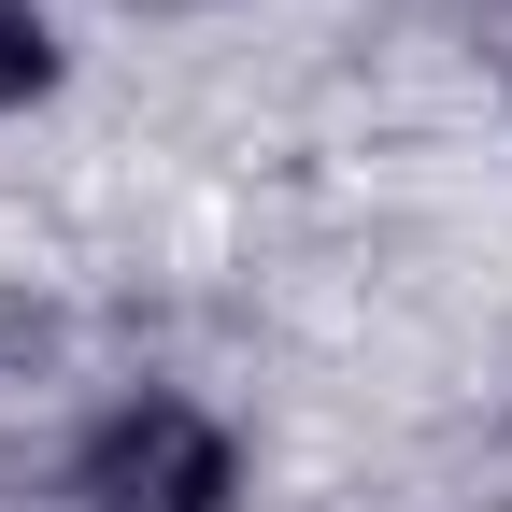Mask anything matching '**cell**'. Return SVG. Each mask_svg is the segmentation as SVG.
<instances>
[{"instance_id":"obj_1","label":"cell","mask_w":512,"mask_h":512,"mask_svg":"<svg viewBox=\"0 0 512 512\" xmlns=\"http://www.w3.org/2000/svg\"><path fill=\"white\" fill-rule=\"evenodd\" d=\"M242 498V427L185 384H128L72 441V512H228Z\"/></svg>"},{"instance_id":"obj_2","label":"cell","mask_w":512,"mask_h":512,"mask_svg":"<svg viewBox=\"0 0 512 512\" xmlns=\"http://www.w3.org/2000/svg\"><path fill=\"white\" fill-rule=\"evenodd\" d=\"M57 100V29H43V0H0V114H29Z\"/></svg>"},{"instance_id":"obj_3","label":"cell","mask_w":512,"mask_h":512,"mask_svg":"<svg viewBox=\"0 0 512 512\" xmlns=\"http://www.w3.org/2000/svg\"><path fill=\"white\" fill-rule=\"evenodd\" d=\"M143 15H171V0H143Z\"/></svg>"}]
</instances>
